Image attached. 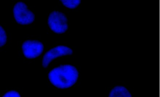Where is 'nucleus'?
I'll use <instances>...</instances> for the list:
<instances>
[{"instance_id": "f257e3e1", "label": "nucleus", "mask_w": 160, "mask_h": 97, "mask_svg": "<svg viewBox=\"0 0 160 97\" xmlns=\"http://www.w3.org/2000/svg\"><path fill=\"white\" fill-rule=\"evenodd\" d=\"M78 72L71 65H61L52 70L48 78L52 85L60 89H67L72 86L77 81Z\"/></svg>"}, {"instance_id": "f03ea898", "label": "nucleus", "mask_w": 160, "mask_h": 97, "mask_svg": "<svg viewBox=\"0 0 160 97\" xmlns=\"http://www.w3.org/2000/svg\"><path fill=\"white\" fill-rule=\"evenodd\" d=\"M49 27L58 34L64 33L68 29L67 18L62 13L54 12L49 15L48 19Z\"/></svg>"}, {"instance_id": "7ed1b4c3", "label": "nucleus", "mask_w": 160, "mask_h": 97, "mask_svg": "<svg viewBox=\"0 0 160 97\" xmlns=\"http://www.w3.org/2000/svg\"><path fill=\"white\" fill-rule=\"evenodd\" d=\"M15 20L21 25H28L34 21L35 16L33 13L28 10L27 5L22 2H18L13 9Z\"/></svg>"}, {"instance_id": "20e7f679", "label": "nucleus", "mask_w": 160, "mask_h": 97, "mask_svg": "<svg viewBox=\"0 0 160 97\" xmlns=\"http://www.w3.org/2000/svg\"><path fill=\"white\" fill-rule=\"evenodd\" d=\"M44 46L41 42L37 41H27L22 45L23 54L29 59L35 58L40 56L43 51Z\"/></svg>"}, {"instance_id": "39448f33", "label": "nucleus", "mask_w": 160, "mask_h": 97, "mask_svg": "<svg viewBox=\"0 0 160 97\" xmlns=\"http://www.w3.org/2000/svg\"><path fill=\"white\" fill-rule=\"evenodd\" d=\"M73 51L71 48L63 46H59L50 49L46 53L42 60V65L47 68L52 61L59 57L68 56L72 54Z\"/></svg>"}, {"instance_id": "423d86ee", "label": "nucleus", "mask_w": 160, "mask_h": 97, "mask_svg": "<svg viewBox=\"0 0 160 97\" xmlns=\"http://www.w3.org/2000/svg\"><path fill=\"white\" fill-rule=\"evenodd\" d=\"M108 97H132V96L126 88L118 86L111 90Z\"/></svg>"}, {"instance_id": "0eeeda50", "label": "nucleus", "mask_w": 160, "mask_h": 97, "mask_svg": "<svg viewBox=\"0 0 160 97\" xmlns=\"http://www.w3.org/2000/svg\"><path fill=\"white\" fill-rule=\"evenodd\" d=\"M62 4L69 9H75L80 4L81 1L78 0H63L61 1Z\"/></svg>"}, {"instance_id": "6e6552de", "label": "nucleus", "mask_w": 160, "mask_h": 97, "mask_svg": "<svg viewBox=\"0 0 160 97\" xmlns=\"http://www.w3.org/2000/svg\"><path fill=\"white\" fill-rule=\"evenodd\" d=\"M7 41V36L5 31L0 26V47L3 46Z\"/></svg>"}, {"instance_id": "1a4fd4ad", "label": "nucleus", "mask_w": 160, "mask_h": 97, "mask_svg": "<svg viewBox=\"0 0 160 97\" xmlns=\"http://www.w3.org/2000/svg\"><path fill=\"white\" fill-rule=\"evenodd\" d=\"M2 97H21V96L18 92L12 90L7 92Z\"/></svg>"}]
</instances>
